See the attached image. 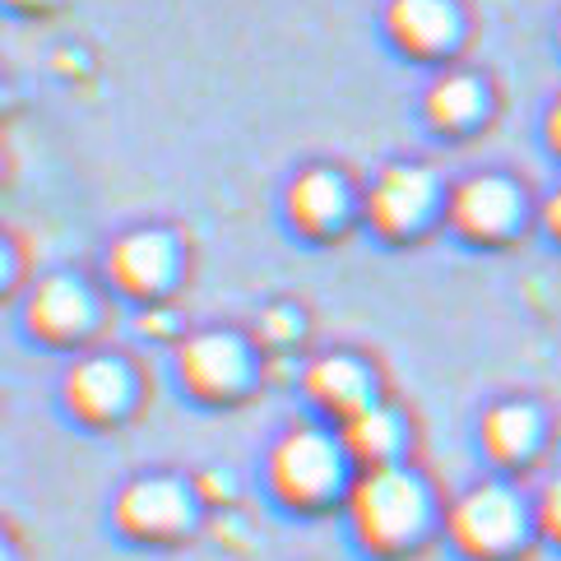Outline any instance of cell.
Wrapping results in <instances>:
<instances>
[{"mask_svg":"<svg viewBox=\"0 0 561 561\" xmlns=\"http://www.w3.org/2000/svg\"><path fill=\"white\" fill-rule=\"evenodd\" d=\"M348 519L367 552L376 557L409 552L427 534V519H432L427 483L404 465L363 469V478L348 488Z\"/></svg>","mask_w":561,"mask_h":561,"instance_id":"cell-1","label":"cell"},{"mask_svg":"<svg viewBox=\"0 0 561 561\" xmlns=\"http://www.w3.org/2000/svg\"><path fill=\"white\" fill-rule=\"evenodd\" d=\"M348 469L344 440L320 427H293L270 450V492L293 511H316L339 496Z\"/></svg>","mask_w":561,"mask_h":561,"instance_id":"cell-2","label":"cell"},{"mask_svg":"<svg viewBox=\"0 0 561 561\" xmlns=\"http://www.w3.org/2000/svg\"><path fill=\"white\" fill-rule=\"evenodd\" d=\"M525 501L506 483H478L450 506V543L473 561H501L525 538Z\"/></svg>","mask_w":561,"mask_h":561,"instance_id":"cell-3","label":"cell"},{"mask_svg":"<svg viewBox=\"0 0 561 561\" xmlns=\"http://www.w3.org/2000/svg\"><path fill=\"white\" fill-rule=\"evenodd\" d=\"M112 519L135 543H176L195 525V496L176 478H135L116 496Z\"/></svg>","mask_w":561,"mask_h":561,"instance_id":"cell-4","label":"cell"},{"mask_svg":"<svg viewBox=\"0 0 561 561\" xmlns=\"http://www.w3.org/2000/svg\"><path fill=\"white\" fill-rule=\"evenodd\" d=\"M251 371H255L251 348L228 330L195 334L182 348V380L195 399H205V404H228V399L247 394Z\"/></svg>","mask_w":561,"mask_h":561,"instance_id":"cell-5","label":"cell"},{"mask_svg":"<svg viewBox=\"0 0 561 561\" xmlns=\"http://www.w3.org/2000/svg\"><path fill=\"white\" fill-rule=\"evenodd\" d=\"M436 205V176L417 163H399L390 172H380V182L371 186V224L386 237H409L413 228L427 224V214Z\"/></svg>","mask_w":561,"mask_h":561,"instance_id":"cell-6","label":"cell"},{"mask_svg":"<svg viewBox=\"0 0 561 561\" xmlns=\"http://www.w3.org/2000/svg\"><path fill=\"white\" fill-rule=\"evenodd\" d=\"M130 399H135V380L122 357H84V363H75L66 376L70 413L93 427L116 423V417L130 409Z\"/></svg>","mask_w":561,"mask_h":561,"instance_id":"cell-7","label":"cell"},{"mask_svg":"<svg viewBox=\"0 0 561 561\" xmlns=\"http://www.w3.org/2000/svg\"><path fill=\"white\" fill-rule=\"evenodd\" d=\"M112 284L130 297H158L176 274V242L168 232H130L107 255Z\"/></svg>","mask_w":561,"mask_h":561,"instance_id":"cell-8","label":"cell"},{"mask_svg":"<svg viewBox=\"0 0 561 561\" xmlns=\"http://www.w3.org/2000/svg\"><path fill=\"white\" fill-rule=\"evenodd\" d=\"M28 325L33 334H43L47 344H75V339H84L89 325H93V297L89 288L79 284V278H43L28 302Z\"/></svg>","mask_w":561,"mask_h":561,"instance_id":"cell-9","label":"cell"},{"mask_svg":"<svg viewBox=\"0 0 561 561\" xmlns=\"http://www.w3.org/2000/svg\"><path fill=\"white\" fill-rule=\"evenodd\" d=\"M307 394H311V404L320 413H330L339 417V423H348L353 413H363L371 409L376 399H371V371L357 363V357L348 353H325V357H316V363L307 367Z\"/></svg>","mask_w":561,"mask_h":561,"instance_id":"cell-10","label":"cell"},{"mask_svg":"<svg viewBox=\"0 0 561 561\" xmlns=\"http://www.w3.org/2000/svg\"><path fill=\"white\" fill-rule=\"evenodd\" d=\"M515 186L501 182V176H469L465 186H455L450 199V218L455 228L473 237V242H492V237H506V228L515 224Z\"/></svg>","mask_w":561,"mask_h":561,"instance_id":"cell-11","label":"cell"},{"mask_svg":"<svg viewBox=\"0 0 561 561\" xmlns=\"http://www.w3.org/2000/svg\"><path fill=\"white\" fill-rule=\"evenodd\" d=\"M386 28L404 51L413 56H436L455 43L459 19L450 0H390Z\"/></svg>","mask_w":561,"mask_h":561,"instance_id":"cell-12","label":"cell"},{"mask_svg":"<svg viewBox=\"0 0 561 561\" xmlns=\"http://www.w3.org/2000/svg\"><path fill=\"white\" fill-rule=\"evenodd\" d=\"M538 440H543V417L534 404L506 399V404H492L483 413V450L496 465H525V459H534Z\"/></svg>","mask_w":561,"mask_h":561,"instance_id":"cell-13","label":"cell"},{"mask_svg":"<svg viewBox=\"0 0 561 561\" xmlns=\"http://www.w3.org/2000/svg\"><path fill=\"white\" fill-rule=\"evenodd\" d=\"M339 440H344L353 465L386 469V465H394V455L404 450V423H399L394 409L371 404L363 413H353L348 423H339Z\"/></svg>","mask_w":561,"mask_h":561,"instance_id":"cell-14","label":"cell"},{"mask_svg":"<svg viewBox=\"0 0 561 561\" xmlns=\"http://www.w3.org/2000/svg\"><path fill=\"white\" fill-rule=\"evenodd\" d=\"M288 209H293V218L307 232H330L334 224H344V214H348L344 176H334V172H302L293 182Z\"/></svg>","mask_w":561,"mask_h":561,"instance_id":"cell-15","label":"cell"},{"mask_svg":"<svg viewBox=\"0 0 561 561\" xmlns=\"http://www.w3.org/2000/svg\"><path fill=\"white\" fill-rule=\"evenodd\" d=\"M478 112H483V89L473 75H446L427 93V116L440 130H465L478 122Z\"/></svg>","mask_w":561,"mask_h":561,"instance_id":"cell-16","label":"cell"},{"mask_svg":"<svg viewBox=\"0 0 561 561\" xmlns=\"http://www.w3.org/2000/svg\"><path fill=\"white\" fill-rule=\"evenodd\" d=\"M538 529H543L552 543H561V473L543 488V496H538Z\"/></svg>","mask_w":561,"mask_h":561,"instance_id":"cell-17","label":"cell"},{"mask_svg":"<svg viewBox=\"0 0 561 561\" xmlns=\"http://www.w3.org/2000/svg\"><path fill=\"white\" fill-rule=\"evenodd\" d=\"M260 330H265L270 339H278V344H288V339H297V330H302V325H297V316H293V311L278 307V311H270L265 320H260Z\"/></svg>","mask_w":561,"mask_h":561,"instance_id":"cell-18","label":"cell"},{"mask_svg":"<svg viewBox=\"0 0 561 561\" xmlns=\"http://www.w3.org/2000/svg\"><path fill=\"white\" fill-rule=\"evenodd\" d=\"M543 224H548V232L552 237H561V191L548 199V205H543Z\"/></svg>","mask_w":561,"mask_h":561,"instance_id":"cell-19","label":"cell"},{"mask_svg":"<svg viewBox=\"0 0 561 561\" xmlns=\"http://www.w3.org/2000/svg\"><path fill=\"white\" fill-rule=\"evenodd\" d=\"M548 135H552V145L561 149V98H557V107H552V122H548Z\"/></svg>","mask_w":561,"mask_h":561,"instance_id":"cell-20","label":"cell"}]
</instances>
